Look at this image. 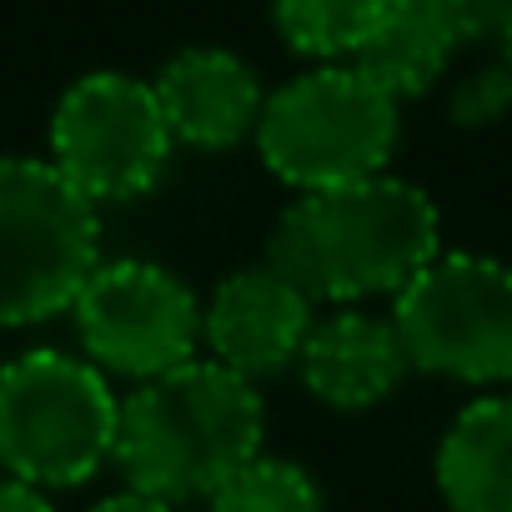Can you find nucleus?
<instances>
[{"instance_id":"obj_1","label":"nucleus","mask_w":512,"mask_h":512,"mask_svg":"<svg viewBox=\"0 0 512 512\" xmlns=\"http://www.w3.org/2000/svg\"><path fill=\"white\" fill-rule=\"evenodd\" d=\"M437 256L442 216L432 196L392 171L297 196L267 236V267L312 302L337 307L397 297Z\"/></svg>"},{"instance_id":"obj_2","label":"nucleus","mask_w":512,"mask_h":512,"mask_svg":"<svg viewBox=\"0 0 512 512\" xmlns=\"http://www.w3.org/2000/svg\"><path fill=\"white\" fill-rule=\"evenodd\" d=\"M267 402L256 382L196 357L121 397L116 467L131 492L166 507L211 502L246 462L262 457Z\"/></svg>"},{"instance_id":"obj_3","label":"nucleus","mask_w":512,"mask_h":512,"mask_svg":"<svg viewBox=\"0 0 512 512\" xmlns=\"http://www.w3.org/2000/svg\"><path fill=\"white\" fill-rule=\"evenodd\" d=\"M402 136L397 96L357 61L312 66L267 96L256 151L297 196L382 176Z\"/></svg>"},{"instance_id":"obj_4","label":"nucleus","mask_w":512,"mask_h":512,"mask_svg":"<svg viewBox=\"0 0 512 512\" xmlns=\"http://www.w3.org/2000/svg\"><path fill=\"white\" fill-rule=\"evenodd\" d=\"M121 397L111 377L61 347L0 367V472L41 492L81 487L116 457Z\"/></svg>"},{"instance_id":"obj_5","label":"nucleus","mask_w":512,"mask_h":512,"mask_svg":"<svg viewBox=\"0 0 512 512\" xmlns=\"http://www.w3.org/2000/svg\"><path fill=\"white\" fill-rule=\"evenodd\" d=\"M101 267V211L41 156H0V327L76 307Z\"/></svg>"},{"instance_id":"obj_6","label":"nucleus","mask_w":512,"mask_h":512,"mask_svg":"<svg viewBox=\"0 0 512 512\" xmlns=\"http://www.w3.org/2000/svg\"><path fill=\"white\" fill-rule=\"evenodd\" d=\"M392 327L417 372L502 387L512 382V267L447 251L392 297Z\"/></svg>"},{"instance_id":"obj_7","label":"nucleus","mask_w":512,"mask_h":512,"mask_svg":"<svg viewBox=\"0 0 512 512\" xmlns=\"http://www.w3.org/2000/svg\"><path fill=\"white\" fill-rule=\"evenodd\" d=\"M176 141L166 131L151 81L126 71H91L51 111V166L101 211L146 196Z\"/></svg>"},{"instance_id":"obj_8","label":"nucleus","mask_w":512,"mask_h":512,"mask_svg":"<svg viewBox=\"0 0 512 512\" xmlns=\"http://www.w3.org/2000/svg\"><path fill=\"white\" fill-rule=\"evenodd\" d=\"M81 357L106 377L156 382L201 347V297L161 262H101L71 307Z\"/></svg>"},{"instance_id":"obj_9","label":"nucleus","mask_w":512,"mask_h":512,"mask_svg":"<svg viewBox=\"0 0 512 512\" xmlns=\"http://www.w3.org/2000/svg\"><path fill=\"white\" fill-rule=\"evenodd\" d=\"M312 322L317 302L262 262L216 282L211 302L201 307V342L211 347V362H221L226 372L262 382L297 367Z\"/></svg>"},{"instance_id":"obj_10","label":"nucleus","mask_w":512,"mask_h":512,"mask_svg":"<svg viewBox=\"0 0 512 512\" xmlns=\"http://www.w3.org/2000/svg\"><path fill=\"white\" fill-rule=\"evenodd\" d=\"M512 0H387V16L357 66L397 101L432 91L452 56L502 31Z\"/></svg>"},{"instance_id":"obj_11","label":"nucleus","mask_w":512,"mask_h":512,"mask_svg":"<svg viewBox=\"0 0 512 512\" xmlns=\"http://www.w3.org/2000/svg\"><path fill=\"white\" fill-rule=\"evenodd\" d=\"M151 91L161 101L171 141L191 151H231L236 141L256 136L267 111L262 76L221 46L176 51L151 81Z\"/></svg>"},{"instance_id":"obj_12","label":"nucleus","mask_w":512,"mask_h":512,"mask_svg":"<svg viewBox=\"0 0 512 512\" xmlns=\"http://www.w3.org/2000/svg\"><path fill=\"white\" fill-rule=\"evenodd\" d=\"M407 372L412 362L392 317L367 312V307H337L317 317L297 357V377L307 382V392L337 412H367L387 402Z\"/></svg>"},{"instance_id":"obj_13","label":"nucleus","mask_w":512,"mask_h":512,"mask_svg":"<svg viewBox=\"0 0 512 512\" xmlns=\"http://www.w3.org/2000/svg\"><path fill=\"white\" fill-rule=\"evenodd\" d=\"M437 487L452 512H512V392L467 402L437 447Z\"/></svg>"},{"instance_id":"obj_14","label":"nucleus","mask_w":512,"mask_h":512,"mask_svg":"<svg viewBox=\"0 0 512 512\" xmlns=\"http://www.w3.org/2000/svg\"><path fill=\"white\" fill-rule=\"evenodd\" d=\"M387 16V0H272V21L282 41L317 61V66H342L367 51Z\"/></svg>"},{"instance_id":"obj_15","label":"nucleus","mask_w":512,"mask_h":512,"mask_svg":"<svg viewBox=\"0 0 512 512\" xmlns=\"http://www.w3.org/2000/svg\"><path fill=\"white\" fill-rule=\"evenodd\" d=\"M206 507L211 512H327L312 472L287 457H267V452L246 462L226 487H216Z\"/></svg>"},{"instance_id":"obj_16","label":"nucleus","mask_w":512,"mask_h":512,"mask_svg":"<svg viewBox=\"0 0 512 512\" xmlns=\"http://www.w3.org/2000/svg\"><path fill=\"white\" fill-rule=\"evenodd\" d=\"M512 111V71L507 66H482L457 81L452 91V121L457 126H497Z\"/></svg>"},{"instance_id":"obj_17","label":"nucleus","mask_w":512,"mask_h":512,"mask_svg":"<svg viewBox=\"0 0 512 512\" xmlns=\"http://www.w3.org/2000/svg\"><path fill=\"white\" fill-rule=\"evenodd\" d=\"M0 512H56V507H51V497L41 487L0 472Z\"/></svg>"},{"instance_id":"obj_18","label":"nucleus","mask_w":512,"mask_h":512,"mask_svg":"<svg viewBox=\"0 0 512 512\" xmlns=\"http://www.w3.org/2000/svg\"><path fill=\"white\" fill-rule=\"evenodd\" d=\"M91 512H176V507H166V502H156V497H146V492H111V497H101Z\"/></svg>"},{"instance_id":"obj_19","label":"nucleus","mask_w":512,"mask_h":512,"mask_svg":"<svg viewBox=\"0 0 512 512\" xmlns=\"http://www.w3.org/2000/svg\"><path fill=\"white\" fill-rule=\"evenodd\" d=\"M497 41H502V66L512 71V11H507V21H502V31H497Z\"/></svg>"}]
</instances>
